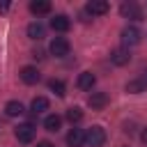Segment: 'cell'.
<instances>
[{
	"label": "cell",
	"mask_w": 147,
	"mask_h": 147,
	"mask_svg": "<svg viewBox=\"0 0 147 147\" xmlns=\"http://www.w3.org/2000/svg\"><path fill=\"white\" fill-rule=\"evenodd\" d=\"M51 28H53L55 32H67V30L71 28V21H69V16H64V14H57L55 18H51Z\"/></svg>",
	"instance_id": "cell-10"
},
{
	"label": "cell",
	"mask_w": 147,
	"mask_h": 147,
	"mask_svg": "<svg viewBox=\"0 0 147 147\" xmlns=\"http://www.w3.org/2000/svg\"><path fill=\"white\" fill-rule=\"evenodd\" d=\"M110 9V5L106 2V0H90L87 2V11L92 14V16H101V14H106Z\"/></svg>",
	"instance_id": "cell-9"
},
{
	"label": "cell",
	"mask_w": 147,
	"mask_h": 147,
	"mask_svg": "<svg viewBox=\"0 0 147 147\" xmlns=\"http://www.w3.org/2000/svg\"><path fill=\"white\" fill-rule=\"evenodd\" d=\"M147 87V76H142V78H136V80H129L126 83V92H131V94H138V92H142Z\"/></svg>",
	"instance_id": "cell-14"
},
{
	"label": "cell",
	"mask_w": 147,
	"mask_h": 147,
	"mask_svg": "<svg viewBox=\"0 0 147 147\" xmlns=\"http://www.w3.org/2000/svg\"><path fill=\"white\" fill-rule=\"evenodd\" d=\"M48 90H51V92H55L57 96H64V94H67V85H64L60 78H53V80H48Z\"/></svg>",
	"instance_id": "cell-17"
},
{
	"label": "cell",
	"mask_w": 147,
	"mask_h": 147,
	"mask_svg": "<svg viewBox=\"0 0 147 147\" xmlns=\"http://www.w3.org/2000/svg\"><path fill=\"white\" fill-rule=\"evenodd\" d=\"M30 110H32L34 115H39V113L48 110V99H46V96H34V99H32V103H30Z\"/></svg>",
	"instance_id": "cell-15"
},
{
	"label": "cell",
	"mask_w": 147,
	"mask_h": 147,
	"mask_svg": "<svg viewBox=\"0 0 147 147\" xmlns=\"http://www.w3.org/2000/svg\"><path fill=\"white\" fill-rule=\"evenodd\" d=\"M67 145L69 147H83L85 145V131L83 129H71L67 133Z\"/></svg>",
	"instance_id": "cell-7"
},
{
	"label": "cell",
	"mask_w": 147,
	"mask_h": 147,
	"mask_svg": "<svg viewBox=\"0 0 147 147\" xmlns=\"http://www.w3.org/2000/svg\"><path fill=\"white\" fill-rule=\"evenodd\" d=\"M30 11L37 14V16L48 14V11H51V2H48V0H32V2H30Z\"/></svg>",
	"instance_id": "cell-13"
},
{
	"label": "cell",
	"mask_w": 147,
	"mask_h": 147,
	"mask_svg": "<svg viewBox=\"0 0 147 147\" xmlns=\"http://www.w3.org/2000/svg\"><path fill=\"white\" fill-rule=\"evenodd\" d=\"M14 133H16L18 142H32V140H34V133H37V129H34L32 124H18Z\"/></svg>",
	"instance_id": "cell-4"
},
{
	"label": "cell",
	"mask_w": 147,
	"mask_h": 147,
	"mask_svg": "<svg viewBox=\"0 0 147 147\" xmlns=\"http://www.w3.org/2000/svg\"><path fill=\"white\" fill-rule=\"evenodd\" d=\"M5 113H7L9 117H18V115H23V103H21V101H9V103L5 106Z\"/></svg>",
	"instance_id": "cell-18"
},
{
	"label": "cell",
	"mask_w": 147,
	"mask_h": 147,
	"mask_svg": "<svg viewBox=\"0 0 147 147\" xmlns=\"http://www.w3.org/2000/svg\"><path fill=\"white\" fill-rule=\"evenodd\" d=\"M142 140H145V142H147V131H142Z\"/></svg>",
	"instance_id": "cell-22"
},
{
	"label": "cell",
	"mask_w": 147,
	"mask_h": 147,
	"mask_svg": "<svg viewBox=\"0 0 147 147\" xmlns=\"http://www.w3.org/2000/svg\"><path fill=\"white\" fill-rule=\"evenodd\" d=\"M94 83H96V76H94L92 71H83V74L78 76V87H80V90H92Z\"/></svg>",
	"instance_id": "cell-12"
},
{
	"label": "cell",
	"mask_w": 147,
	"mask_h": 147,
	"mask_svg": "<svg viewBox=\"0 0 147 147\" xmlns=\"http://www.w3.org/2000/svg\"><path fill=\"white\" fill-rule=\"evenodd\" d=\"M39 71L34 69V67H23L21 69V80L25 83V85H34V83H39Z\"/></svg>",
	"instance_id": "cell-11"
},
{
	"label": "cell",
	"mask_w": 147,
	"mask_h": 147,
	"mask_svg": "<svg viewBox=\"0 0 147 147\" xmlns=\"http://www.w3.org/2000/svg\"><path fill=\"white\" fill-rule=\"evenodd\" d=\"M138 41H140V30H138V28L129 25V28H124V30H122V44H124V48L136 46Z\"/></svg>",
	"instance_id": "cell-3"
},
{
	"label": "cell",
	"mask_w": 147,
	"mask_h": 147,
	"mask_svg": "<svg viewBox=\"0 0 147 147\" xmlns=\"http://www.w3.org/2000/svg\"><path fill=\"white\" fill-rule=\"evenodd\" d=\"M85 142H87L90 147H103V142H106V131H103V126H90L87 133H85Z\"/></svg>",
	"instance_id": "cell-1"
},
{
	"label": "cell",
	"mask_w": 147,
	"mask_h": 147,
	"mask_svg": "<svg viewBox=\"0 0 147 147\" xmlns=\"http://www.w3.org/2000/svg\"><path fill=\"white\" fill-rule=\"evenodd\" d=\"M69 41L64 39V37H55L53 41H51V55H55V57H64V55H69Z\"/></svg>",
	"instance_id": "cell-2"
},
{
	"label": "cell",
	"mask_w": 147,
	"mask_h": 147,
	"mask_svg": "<svg viewBox=\"0 0 147 147\" xmlns=\"http://www.w3.org/2000/svg\"><path fill=\"white\" fill-rule=\"evenodd\" d=\"M44 126H46V131H57L62 126V117L60 115H48L44 119Z\"/></svg>",
	"instance_id": "cell-19"
},
{
	"label": "cell",
	"mask_w": 147,
	"mask_h": 147,
	"mask_svg": "<svg viewBox=\"0 0 147 147\" xmlns=\"http://www.w3.org/2000/svg\"><path fill=\"white\" fill-rule=\"evenodd\" d=\"M44 32H46V30H44L41 23H30V25H28V37H30V39H37V41H39V39H44Z\"/></svg>",
	"instance_id": "cell-16"
},
{
	"label": "cell",
	"mask_w": 147,
	"mask_h": 147,
	"mask_svg": "<svg viewBox=\"0 0 147 147\" xmlns=\"http://www.w3.org/2000/svg\"><path fill=\"white\" fill-rule=\"evenodd\" d=\"M37 147H55V145L48 142V140H41V142H37Z\"/></svg>",
	"instance_id": "cell-21"
},
{
	"label": "cell",
	"mask_w": 147,
	"mask_h": 147,
	"mask_svg": "<svg viewBox=\"0 0 147 147\" xmlns=\"http://www.w3.org/2000/svg\"><path fill=\"white\" fill-rule=\"evenodd\" d=\"M67 119H69L71 124H76V122H80V119H83V110H80L78 106H74V108H69V110H67Z\"/></svg>",
	"instance_id": "cell-20"
},
{
	"label": "cell",
	"mask_w": 147,
	"mask_h": 147,
	"mask_svg": "<svg viewBox=\"0 0 147 147\" xmlns=\"http://www.w3.org/2000/svg\"><path fill=\"white\" fill-rule=\"evenodd\" d=\"M87 103H90L92 110H101V108H106V103H108V94H106V92H92L90 99H87Z\"/></svg>",
	"instance_id": "cell-6"
},
{
	"label": "cell",
	"mask_w": 147,
	"mask_h": 147,
	"mask_svg": "<svg viewBox=\"0 0 147 147\" xmlns=\"http://www.w3.org/2000/svg\"><path fill=\"white\" fill-rule=\"evenodd\" d=\"M129 60H131V53H129V48H124V46H122V48H115V51L110 53V62L117 64V67L126 64Z\"/></svg>",
	"instance_id": "cell-8"
},
{
	"label": "cell",
	"mask_w": 147,
	"mask_h": 147,
	"mask_svg": "<svg viewBox=\"0 0 147 147\" xmlns=\"http://www.w3.org/2000/svg\"><path fill=\"white\" fill-rule=\"evenodd\" d=\"M119 11H122V16L131 18V21H140V18H142V9H140L136 2H124Z\"/></svg>",
	"instance_id": "cell-5"
}]
</instances>
